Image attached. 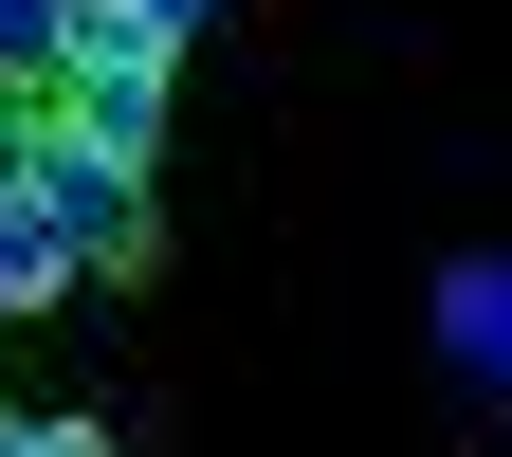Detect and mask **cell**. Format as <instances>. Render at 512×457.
<instances>
[{
	"mask_svg": "<svg viewBox=\"0 0 512 457\" xmlns=\"http://www.w3.org/2000/svg\"><path fill=\"white\" fill-rule=\"evenodd\" d=\"M55 256H74V275H128V256H147V165H110L92 128H55L37 110V202H19Z\"/></svg>",
	"mask_w": 512,
	"mask_h": 457,
	"instance_id": "6da1fadb",
	"label": "cell"
},
{
	"mask_svg": "<svg viewBox=\"0 0 512 457\" xmlns=\"http://www.w3.org/2000/svg\"><path fill=\"white\" fill-rule=\"evenodd\" d=\"M165 74H183V55H147V37L92 0V19H74V74H55V128H92L110 165H147V147H165Z\"/></svg>",
	"mask_w": 512,
	"mask_h": 457,
	"instance_id": "7a4b0ae2",
	"label": "cell"
},
{
	"mask_svg": "<svg viewBox=\"0 0 512 457\" xmlns=\"http://www.w3.org/2000/svg\"><path fill=\"white\" fill-rule=\"evenodd\" d=\"M74 19H92V0H0V110H55V74H74Z\"/></svg>",
	"mask_w": 512,
	"mask_h": 457,
	"instance_id": "3957f363",
	"label": "cell"
},
{
	"mask_svg": "<svg viewBox=\"0 0 512 457\" xmlns=\"http://www.w3.org/2000/svg\"><path fill=\"white\" fill-rule=\"evenodd\" d=\"M37 293H74V256H55L19 202H0V311H37Z\"/></svg>",
	"mask_w": 512,
	"mask_h": 457,
	"instance_id": "277c9868",
	"label": "cell"
},
{
	"mask_svg": "<svg viewBox=\"0 0 512 457\" xmlns=\"http://www.w3.org/2000/svg\"><path fill=\"white\" fill-rule=\"evenodd\" d=\"M0 457H110L92 421H55V403H0Z\"/></svg>",
	"mask_w": 512,
	"mask_h": 457,
	"instance_id": "5b68a950",
	"label": "cell"
},
{
	"mask_svg": "<svg viewBox=\"0 0 512 457\" xmlns=\"http://www.w3.org/2000/svg\"><path fill=\"white\" fill-rule=\"evenodd\" d=\"M110 19H128V37H147V55H183V37H202V19H220V0H110Z\"/></svg>",
	"mask_w": 512,
	"mask_h": 457,
	"instance_id": "8992f818",
	"label": "cell"
},
{
	"mask_svg": "<svg viewBox=\"0 0 512 457\" xmlns=\"http://www.w3.org/2000/svg\"><path fill=\"white\" fill-rule=\"evenodd\" d=\"M0 202H37V110H0Z\"/></svg>",
	"mask_w": 512,
	"mask_h": 457,
	"instance_id": "52a82bcc",
	"label": "cell"
}]
</instances>
